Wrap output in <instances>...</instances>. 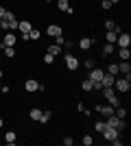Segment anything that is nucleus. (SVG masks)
<instances>
[{"mask_svg":"<svg viewBox=\"0 0 131 146\" xmlns=\"http://www.w3.org/2000/svg\"><path fill=\"white\" fill-rule=\"evenodd\" d=\"M105 31H114V22H112V20H107V22H105Z\"/></svg>","mask_w":131,"mask_h":146,"instance_id":"obj_35","label":"nucleus"},{"mask_svg":"<svg viewBox=\"0 0 131 146\" xmlns=\"http://www.w3.org/2000/svg\"><path fill=\"white\" fill-rule=\"evenodd\" d=\"M2 74H5V72H2V70H0V79H2Z\"/></svg>","mask_w":131,"mask_h":146,"instance_id":"obj_39","label":"nucleus"},{"mask_svg":"<svg viewBox=\"0 0 131 146\" xmlns=\"http://www.w3.org/2000/svg\"><path fill=\"white\" fill-rule=\"evenodd\" d=\"M24 90L29 92V94H33V92H42V90H44V85H39L35 79H29V81L24 83Z\"/></svg>","mask_w":131,"mask_h":146,"instance_id":"obj_9","label":"nucleus"},{"mask_svg":"<svg viewBox=\"0 0 131 146\" xmlns=\"http://www.w3.org/2000/svg\"><path fill=\"white\" fill-rule=\"evenodd\" d=\"M48 52H50V55H53V57H59V55H61V52H63V48H61V46H59V44H53V46H50V48H48Z\"/></svg>","mask_w":131,"mask_h":146,"instance_id":"obj_21","label":"nucleus"},{"mask_svg":"<svg viewBox=\"0 0 131 146\" xmlns=\"http://www.w3.org/2000/svg\"><path fill=\"white\" fill-rule=\"evenodd\" d=\"M44 2H53V0H44Z\"/></svg>","mask_w":131,"mask_h":146,"instance_id":"obj_40","label":"nucleus"},{"mask_svg":"<svg viewBox=\"0 0 131 146\" xmlns=\"http://www.w3.org/2000/svg\"><path fill=\"white\" fill-rule=\"evenodd\" d=\"M29 118H31L33 122H39V118H42V109H39V107H33V109L29 111Z\"/></svg>","mask_w":131,"mask_h":146,"instance_id":"obj_17","label":"nucleus"},{"mask_svg":"<svg viewBox=\"0 0 131 146\" xmlns=\"http://www.w3.org/2000/svg\"><path fill=\"white\" fill-rule=\"evenodd\" d=\"M112 2H109V0H100V9H105V11H109V9H112Z\"/></svg>","mask_w":131,"mask_h":146,"instance_id":"obj_30","label":"nucleus"},{"mask_svg":"<svg viewBox=\"0 0 131 146\" xmlns=\"http://www.w3.org/2000/svg\"><path fill=\"white\" fill-rule=\"evenodd\" d=\"M114 81H116V76H112V74H103V79H100V85L103 87H114Z\"/></svg>","mask_w":131,"mask_h":146,"instance_id":"obj_15","label":"nucleus"},{"mask_svg":"<svg viewBox=\"0 0 131 146\" xmlns=\"http://www.w3.org/2000/svg\"><path fill=\"white\" fill-rule=\"evenodd\" d=\"M0 2H2V0H0Z\"/></svg>","mask_w":131,"mask_h":146,"instance_id":"obj_43","label":"nucleus"},{"mask_svg":"<svg viewBox=\"0 0 131 146\" xmlns=\"http://www.w3.org/2000/svg\"><path fill=\"white\" fill-rule=\"evenodd\" d=\"M39 37H42L39 29H31V31H29V39H33V42H39Z\"/></svg>","mask_w":131,"mask_h":146,"instance_id":"obj_23","label":"nucleus"},{"mask_svg":"<svg viewBox=\"0 0 131 146\" xmlns=\"http://www.w3.org/2000/svg\"><path fill=\"white\" fill-rule=\"evenodd\" d=\"M105 39H107V44H114V46H116V39H118V33H114V31H107V33H105Z\"/></svg>","mask_w":131,"mask_h":146,"instance_id":"obj_20","label":"nucleus"},{"mask_svg":"<svg viewBox=\"0 0 131 146\" xmlns=\"http://www.w3.org/2000/svg\"><path fill=\"white\" fill-rule=\"evenodd\" d=\"M15 140H18L15 131H7V133H5V142H7V144H15Z\"/></svg>","mask_w":131,"mask_h":146,"instance_id":"obj_22","label":"nucleus"},{"mask_svg":"<svg viewBox=\"0 0 131 146\" xmlns=\"http://www.w3.org/2000/svg\"><path fill=\"white\" fill-rule=\"evenodd\" d=\"M96 111H98V113H103L105 118L114 116V107H112V105H109V107H107V105H96Z\"/></svg>","mask_w":131,"mask_h":146,"instance_id":"obj_14","label":"nucleus"},{"mask_svg":"<svg viewBox=\"0 0 131 146\" xmlns=\"http://www.w3.org/2000/svg\"><path fill=\"white\" fill-rule=\"evenodd\" d=\"M0 90H2V85H0Z\"/></svg>","mask_w":131,"mask_h":146,"instance_id":"obj_41","label":"nucleus"},{"mask_svg":"<svg viewBox=\"0 0 131 146\" xmlns=\"http://www.w3.org/2000/svg\"><path fill=\"white\" fill-rule=\"evenodd\" d=\"M53 61H55V57L50 55V52H46V55H44V63H46V66H53Z\"/></svg>","mask_w":131,"mask_h":146,"instance_id":"obj_29","label":"nucleus"},{"mask_svg":"<svg viewBox=\"0 0 131 146\" xmlns=\"http://www.w3.org/2000/svg\"><path fill=\"white\" fill-rule=\"evenodd\" d=\"M103 96L107 98V103L112 105V107H118V105H120V98L116 96L114 87H103Z\"/></svg>","mask_w":131,"mask_h":146,"instance_id":"obj_2","label":"nucleus"},{"mask_svg":"<svg viewBox=\"0 0 131 146\" xmlns=\"http://www.w3.org/2000/svg\"><path fill=\"white\" fill-rule=\"evenodd\" d=\"M109 2H112V5H118V2H120V0H109Z\"/></svg>","mask_w":131,"mask_h":146,"instance_id":"obj_38","label":"nucleus"},{"mask_svg":"<svg viewBox=\"0 0 131 146\" xmlns=\"http://www.w3.org/2000/svg\"><path fill=\"white\" fill-rule=\"evenodd\" d=\"M81 90H83V92H92V90H94L92 81H90V79H85V81H83V83H81Z\"/></svg>","mask_w":131,"mask_h":146,"instance_id":"obj_28","label":"nucleus"},{"mask_svg":"<svg viewBox=\"0 0 131 146\" xmlns=\"http://www.w3.org/2000/svg\"><path fill=\"white\" fill-rule=\"evenodd\" d=\"M105 124H107V127H114V129H118V131H122V129L127 127V124H125V120H122V118H118L116 113L107 118V120H105Z\"/></svg>","mask_w":131,"mask_h":146,"instance_id":"obj_3","label":"nucleus"},{"mask_svg":"<svg viewBox=\"0 0 131 146\" xmlns=\"http://www.w3.org/2000/svg\"><path fill=\"white\" fill-rule=\"evenodd\" d=\"M15 42H18V35H13V31H9L5 35V42H0V46H15Z\"/></svg>","mask_w":131,"mask_h":146,"instance_id":"obj_11","label":"nucleus"},{"mask_svg":"<svg viewBox=\"0 0 131 146\" xmlns=\"http://www.w3.org/2000/svg\"><path fill=\"white\" fill-rule=\"evenodd\" d=\"M100 135H103V140L112 142V140H116V137L120 135V131H118V129H114V127H107V124H105V129L100 131Z\"/></svg>","mask_w":131,"mask_h":146,"instance_id":"obj_5","label":"nucleus"},{"mask_svg":"<svg viewBox=\"0 0 131 146\" xmlns=\"http://www.w3.org/2000/svg\"><path fill=\"white\" fill-rule=\"evenodd\" d=\"M118 74H122L125 79L131 81V63H129V61H120V63H118Z\"/></svg>","mask_w":131,"mask_h":146,"instance_id":"obj_8","label":"nucleus"},{"mask_svg":"<svg viewBox=\"0 0 131 146\" xmlns=\"http://www.w3.org/2000/svg\"><path fill=\"white\" fill-rule=\"evenodd\" d=\"M81 142H83V146H92L94 140H92V135H83V140H81Z\"/></svg>","mask_w":131,"mask_h":146,"instance_id":"obj_31","label":"nucleus"},{"mask_svg":"<svg viewBox=\"0 0 131 146\" xmlns=\"http://www.w3.org/2000/svg\"><path fill=\"white\" fill-rule=\"evenodd\" d=\"M85 68H90V70H92V68H94V59H85Z\"/></svg>","mask_w":131,"mask_h":146,"instance_id":"obj_36","label":"nucleus"},{"mask_svg":"<svg viewBox=\"0 0 131 146\" xmlns=\"http://www.w3.org/2000/svg\"><path fill=\"white\" fill-rule=\"evenodd\" d=\"M114 52H116V46H114V44H105V46H103V57H112Z\"/></svg>","mask_w":131,"mask_h":146,"instance_id":"obj_18","label":"nucleus"},{"mask_svg":"<svg viewBox=\"0 0 131 146\" xmlns=\"http://www.w3.org/2000/svg\"><path fill=\"white\" fill-rule=\"evenodd\" d=\"M57 9H59V11H68L70 2H68V0H57Z\"/></svg>","mask_w":131,"mask_h":146,"instance_id":"obj_25","label":"nucleus"},{"mask_svg":"<svg viewBox=\"0 0 131 146\" xmlns=\"http://www.w3.org/2000/svg\"><path fill=\"white\" fill-rule=\"evenodd\" d=\"M72 144H74V140H72L70 135H66V137H63V146H72Z\"/></svg>","mask_w":131,"mask_h":146,"instance_id":"obj_32","label":"nucleus"},{"mask_svg":"<svg viewBox=\"0 0 131 146\" xmlns=\"http://www.w3.org/2000/svg\"><path fill=\"white\" fill-rule=\"evenodd\" d=\"M94 129H96V131H103V129H105V122H94Z\"/></svg>","mask_w":131,"mask_h":146,"instance_id":"obj_34","label":"nucleus"},{"mask_svg":"<svg viewBox=\"0 0 131 146\" xmlns=\"http://www.w3.org/2000/svg\"><path fill=\"white\" fill-rule=\"evenodd\" d=\"M2 48H5V57H9V59L15 57V46H2Z\"/></svg>","mask_w":131,"mask_h":146,"instance_id":"obj_24","label":"nucleus"},{"mask_svg":"<svg viewBox=\"0 0 131 146\" xmlns=\"http://www.w3.org/2000/svg\"><path fill=\"white\" fill-rule=\"evenodd\" d=\"M114 87H116L118 92H125V94H127V92L131 90V81L125 79V76H118V79L114 81Z\"/></svg>","mask_w":131,"mask_h":146,"instance_id":"obj_4","label":"nucleus"},{"mask_svg":"<svg viewBox=\"0 0 131 146\" xmlns=\"http://www.w3.org/2000/svg\"><path fill=\"white\" fill-rule=\"evenodd\" d=\"M63 61H66V68H68V70H72V72H74V70H79V59H76L72 52H66Z\"/></svg>","mask_w":131,"mask_h":146,"instance_id":"obj_6","label":"nucleus"},{"mask_svg":"<svg viewBox=\"0 0 131 146\" xmlns=\"http://www.w3.org/2000/svg\"><path fill=\"white\" fill-rule=\"evenodd\" d=\"M55 42H57V44H59V46L63 48V44H66V37H63V35H57V37H55Z\"/></svg>","mask_w":131,"mask_h":146,"instance_id":"obj_33","label":"nucleus"},{"mask_svg":"<svg viewBox=\"0 0 131 146\" xmlns=\"http://www.w3.org/2000/svg\"><path fill=\"white\" fill-rule=\"evenodd\" d=\"M0 50H2V46H0Z\"/></svg>","mask_w":131,"mask_h":146,"instance_id":"obj_42","label":"nucleus"},{"mask_svg":"<svg viewBox=\"0 0 131 146\" xmlns=\"http://www.w3.org/2000/svg\"><path fill=\"white\" fill-rule=\"evenodd\" d=\"M46 35L55 39L57 35H63V29H61L59 24H48V29H46Z\"/></svg>","mask_w":131,"mask_h":146,"instance_id":"obj_10","label":"nucleus"},{"mask_svg":"<svg viewBox=\"0 0 131 146\" xmlns=\"http://www.w3.org/2000/svg\"><path fill=\"white\" fill-rule=\"evenodd\" d=\"M2 127H5V120H2V116H0V129H2Z\"/></svg>","mask_w":131,"mask_h":146,"instance_id":"obj_37","label":"nucleus"},{"mask_svg":"<svg viewBox=\"0 0 131 146\" xmlns=\"http://www.w3.org/2000/svg\"><path fill=\"white\" fill-rule=\"evenodd\" d=\"M31 29H33V24L29 22V20H22V22H18V31H20V33H29Z\"/></svg>","mask_w":131,"mask_h":146,"instance_id":"obj_16","label":"nucleus"},{"mask_svg":"<svg viewBox=\"0 0 131 146\" xmlns=\"http://www.w3.org/2000/svg\"><path fill=\"white\" fill-rule=\"evenodd\" d=\"M50 118H53V111H42L39 122H42V124H46V122H50Z\"/></svg>","mask_w":131,"mask_h":146,"instance_id":"obj_27","label":"nucleus"},{"mask_svg":"<svg viewBox=\"0 0 131 146\" xmlns=\"http://www.w3.org/2000/svg\"><path fill=\"white\" fill-rule=\"evenodd\" d=\"M105 72L112 74V76H118V63H109V68H107Z\"/></svg>","mask_w":131,"mask_h":146,"instance_id":"obj_26","label":"nucleus"},{"mask_svg":"<svg viewBox=\"0 0 131 146\" xmlns=\"http://www.w3.org/2000/svg\"><path fill=\"white\" fill-rule=\"evenodd\" d=\"M18 22H20V20L15 18V13H13V11H5V18L0 20V29L5 31V33L15 31V29H18Z\"/></svg>","mask_w":131,"mask_h":146,"instance_id":"obj_1","label":"nucleus"},{"mask_svg":"<svg viewBox=\"0 0 131 146\" xmlns=\"http://www.w3.org/2000/svg\"><path fill=\"white\" fill-rule=\"evenodd\" d=\"M118 55H120V61H129L131 59V50L129 48H118Z\"/></svg>","mask_w":131,"mask_h":146,"instance_id":"obj_19","label":"nucleus"},{"mask_svg":"<svg viewBox=\"0 0 131 146\" xmlns=\"http://www.w3.org/2000/svg\"><path fill=\"white\" fill-rule=\"evenodd\" d=\"M103 74H105V70H98V68L94 66L92 70H90V81H92V83H96V81L103 79Z\"/></svg>","mask_w":131,"mask_h":146,"instance_id":"obj_12","label":"nucleus"},{"mask_svg":"<svg viewBox=\"0 0 131 146\" xmlns=\"http://www.w3.org/2000/svg\"><path fill=\"white\" fill-rule=\"evenodd\" d=\"M94 46V37H81L79 39V48L81 50H90Z\"/></svg>","mask_w":131,"mask_h":146,"instance_id":"obj_13","label":"nucleus"},{"mask_svg":"<svg viewBox=\"0 0 131 146\" xmlns=\"http://www.w3.org/2000/svg\"><path fill=\"white\" fill-rule=\"evenodd\" d=\"M116 46H118V48H129V46H131V35H129V33H118Z\"/></svg>","mask_w":131,"mask_h":146,"instance_id":"obj_7","label":"nucleus"}]
</instances>
